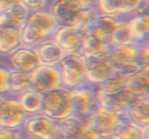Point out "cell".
<instances>
[{"mask_svg":"<svg viewBox=\"0 0 149 139\" xmlns=\"http://www.w3.org/2000/svg\"><path fill=\"white\" fill-rule=\"evenodd\" d=\"M132 43L141 47H149V14L135 15L128 20Z\"/></svg>","mask_w":149,"mask_h":139,"instance_id":"cell-19","label":"cell"},{"mask_svg":"<svg viewBox=\"0 0 149 139\" xmlns=\"http://www.w3.org/2000/svg\"><path fill=\"white\" fill-rule=\"evenodd\" d=\"M110 45V39L88 28L83 33L81 54L85 56L108 52Z\"/></svg>","mask_w":149,"mask_h":139,"instance_id":"cell-18","label":"cell"},{"mask_svg":"<svg viewBox=\"0 0 149 139\" xmlns=\"http://www.w3.org/2000/svg\"><path fill=\"white\" fill-rule=\"evenodd\" d=\"M87 118L77 114L56 121V127L63 139H99L87 122Z\"/></svg>","mask_w":149,"mask_h":139,"instance_id":"cell-9","label":"cell"},{"mask_svg":"<svg viewBox=\"0 0 149 139\" xmlns=\"http://www.w3.org/2000/svg\"><path fill=\"white\" fill-rule=\"evenodd\" d=\"M60 24L49 10L30 12L20 30L23 45L36 48L47 39H52Z\"/></svg>","mask_w":149,"mask_h":139,"instance_id":"cell-1","label":"cell"},{"mask_svg":"<svg viewBox=\"0 0 149 139\" xmlns=\"http://www.w3.org/2000/svg\"><path fill=\"white\" fill-rule=\"evenodd\" d=\"M35 49L37 52L41 65H58L65 56L52 39L43 41L38 45Z\"/></svg>","mask_w":149,"mask_h":139,"instance_id":"cell-21","label":"cell"},{"mask_svg":"<svg viewBox=\"0 0 149 139\" xmlns=\"http://www.w3.org/2000/svg\"><path fill=\"white\" fill-rule=\"evenodd\" d=\"M77 7L81 10L95 8L97 0H72Z\"/></svg>","mask_w":149,"mask_h":139,"instance_id":"cell-34","label":"cell"},{"mask_svg":"<svg viewBox=\"0 0 149 139\" xmlns=\"http://www.w3.org/2000/svg\"><path fill=\"white\" fill-rule=\"evenodd\" d=\"M122 115L130 124L142 129L148 128L149 122V98H135Z\"/></svg>","mask_w":149,"mask_h":139,"instance_id":"cell-15","label":"cell"},{"mask_svg":"<svg viewBox=\"0 0 149 139\" xmlns=\"http://www.w3.org/2000/svg\"><path fill=\"white\" fill-rule=\"evenodd\" d=\"M126 0H97L95 9L99 14L120 17Z\"/></svg>","mask_w":149,"mask_h":139,"instance_id":"cell-28","label":"cell"},{"mask_svg":"<svg viewBox=\"0 0 149 139\" xmlns=\"http://www.w3.org/2000/svg\"><path fill=\"white\" fill-rule=\"evenodd\" d=\"M48 10L58 20L60 25L78 28L84 14L72 0H53Z\"/></svg>","mask_w":149,"mask_h":139,"instance_id":"cell-11","label":"cell"},{"mask_svg":"<svg viewBox=\"0 0 149 139\" xmlns=\"http://www.w3.org/2000/svg\"><path fill=\"white\" fill-rule=\"evenodd\" d=\"M48 1H49V4H50V3L52 2V1H53V0H48Z\"/></svg>","mask_w":149,"mask_h":139,"instance_id":"cell-36","label":"cell"},{"mask_svg":"<svg viewBox=\"0 0 149 139\" xmlns=\"http://www.w3.org/2000/svg\"><path fill=\"white\" fill-rule=\"evenodd\" d=\"M83 33L72 26L60 25L52 40L65 55L81 54Z\"/></svg>","mask_w":149,"mask_h":139,"instance_id":"cell-12","label":"cell"},{"mask_svg":"<svg viewBox=\"0 0 149 139\" xmlns=\"http://www.w3.org/2000/svg\"><path fill=\"white\" fill-rule=\"evenodd\" d=\"M120 20L121 17L117 16L98 14V15L92 22L88 28L94 30L97 33L110 39L111 41V37Z\"/></svg>","mask_w":149,"mask_h":139,"instance_id":"cell-23","label":"cell"},{"mask_svg":"<svg viewBox=\"0 0 149 139\" xmlns=\"http://www.w3.org/2000/svg\"><path fill=\"white\" fill-rule=\"evenodd\" d=\"M132 43V37L128 25V20L121 17L119 25L111 37V44H129Z\"/></svg>","mask_w":149,"mask_h":139,"instance_id":"cell-29","label":"cell"},{"mask_svg":"<svg viewBox=\"0 0 149 139\" xmlns=\"http://www.w3.org/2000/svg\"><path fill=\"white\" fill-rule=\"evenodd\" d=\"M29 13V10L21 2L4 10L0 13V30L7 28L20 30Z\"/></svg>","mask_w":149,"mask_h":139,"instance_id":"cell-16","label":"cell"},{"mask_svg":"<svg viewBox=\"0 0 149 139\" xmlns=\"http://www.w3.org/2000/svg\"><path fill=\"white\" fill-rule=\"evenodd\" d=\"M135 98L131 93L125 89L116 94L105 96L100 99V107L116 114H123L130 103Z\"/></svg>","mask_w":149,"mask_h":139,"instance_id":"cell-20","label":"cell"},{"mask_svg":"<svg viewBox=\"0 0 149 139\" xmlns=\"http://www.w3.org/2000/svg\"><path fill=\"white\" fill-rule=\"evenodd\" d=\"M7 68L9 70L8 94L15 97L20 92L30 88V74Z\"/></svg>","mask_w":149,"mask_h":139,"instance_id":"cell-26","label":"cell"},{"mask_svg":"<svg viewBox=\"0 0 149 139\" xmlns=\"http://www.w3.org/2000/svg\"><path fill=\"white\" fill-rule=\"evenodd\" d=\"M146 129L142 130L126 122L119 126L108 139H144Z\"/></svg>","mask_w":149,"mask_h":139,"instance_id":"cell-27","label":"cell"},{"mask_svg":"<svg viewBox=\"0 0 149 139\" xmlns=\"http://www.w3.org/2000/svg\"><path fill=\"white\" fill-rule=\"evenodd\" d=\"M62 81V86L73 90L86 82L84 57L82 54L65 55L58 65Z\"/></svg>","mask_w":149,"mask_h":139,"instance_id":"cell-4","label":"cell"},{"mask_svg":"<svg viewBox=\"0 0 149 139\" xmlns=\"http://www.w3.org/2000/svg\"><path fill=\"white\" fill-rule=\"evenodd\" d=\"M26 115L15 97L7 93L0 95V126L19 129L23 127Z\"/></svg>","mask_w":149,"mask_h":139,"instance_id":"cell-10","label":"cell"},{"mask_svg":"<svg viewBox=\"0 0 149 139\" xmlns=\"http://www.w3.org/2000/svg\"><path fill=\"white\" fill-rule=\"evenodd\" d=\"M8 57L9 66L15 70L30 74L41 65L35 48L21 45L10 54Z\"/></svg>","mask_w":149,"mask_h":139,"instance_id":"cell-13","label":"cell"},{"mask_svg":"<svg viewBox=\"0 0 149 139\" xmlns=\"http://www.w3.org/2000/svg\"><path fill=\"white\" fill-rule=\"evenodd\" d=\"M9 91V70L6 67L0 66V95Z\"/></svg>","mask_w":149,"mask_h":139,"instance_id":"cell-31","label":"cell"},{"mask_svg":"<svg viewBox=\"0 0 149 139\" xmlns=\"http://www.w3.org/2000/svg\"><path fill=\"white\" fill-rule=\"evenodd\" d=\"M21 3L29 12L39 11L49 8L48 0H21Z\"/></svg>","mask_w":149,"mask_h":139,"instance_id":"cell-30","label":"cell"},{"mask_svg":"<svg viewBox=\"0 0 149 139\" xmlns=\"http://www.w3.org/2000/svg\"><path fill=\"white\" fill-rule=\"evenodd\" d=\"M108 53L112 66L125 75L149 67V47L133 43L111 44Z\"/></svg>","mask_w":149,"mask_h":139,"instance_id":"cell-2","label":"cell"},{"mask_svg":"<svg viewBox=\"0 0 149 139\" xmlns=\"http://www.w3.org/2000/svg\"><path fill=\"white\" fill-rule=\"evenodd\" d=\"M88 125L102 139H108L120 125L127 121L122 114L100 107L87 119Z\"/></svg>","mask_w":149,"mask_h":139,"instance_id":"cell-7","label":"cell"},{"mask_svg":"<svg viewBox=\"0 0 149 139\" xmlns=\"http://www.w3.org/2000/svg\"><path fill=\"white\" fill-rule=\"evenodd\" d=\"M21 45L20 30L13 28L0 30V56H9Z\"/></svg>","mask_w":149,"mask_h":139,"instance_id":"cell-24","label":"cell"},{"mask_svg":"<svg viewBox=\"0 0 149 139\" xmlns=\"http://www.w3.org/2000/svg\"><path fill=\"white\" fill-rule=\"evenodd\" d=\"M18 129L7 128L0 126V139H19Z\"/></svg>","mask_w":149,"mask_h":139,"instance_id":"cell-32","label":"cell"},{"mask_svg":"<svg viewBox=\"0 0 149 139\" xmlns=\"http://www.w3.org/2000/svg\"><path fill=\"white\" fill-rule=\"evenodd\" d=\"M97 89L98 85L86 81L80 86L71 90L75 114L87 118L100 108Z\"/></svg>","mask_w":149,"mask_h":139,"instance_id":"cell-5","label":"cell"},{"mask_svg":"<svg viewBox=\"0 0 149 139\" xmlns=\"http://www.w3.org/2000/svg\"><path fill=\"white\" fill-rule=\"evenodd\" d=\"M21 2V0H0V13Z\"/></svg>","mask_w":149,"mask_h":139,"instance_id":"cell-35","label":"cell"},{"mask_svg":"<svg viewBox=\"0 0 149 139\" xmlns=\"http://www.w3.org/2000/svg\"><path fill=\"white\" fill-rule=\"evenodd\" d=\"M55 120L40 112L27 116L24 124L26 133L39 139H49L55 127Z\"/></svg>","mask_w":149,"mask_h":139,"instance_id":"cell-14","label":"cell"},{"mask_svg":"<svg viewBox=\"0 0 149 139\" xmlns=\"http://www.w3.org/2000/svg\"><path fill=\"white\" fill-rule=\"evenodd\" d=\"M149 12V0H140L135 10V15H145Z\"/></svg>","mask_w":149,"mask_h":139,"instance_id":"cell-33","label":"cell"},{"mask_svg":"<svg viewBox=\"0 0 149 139\" xmlns=\"http://www.w3.org/2000/svg\"><path fill=\"white\" fill-rule=\"evenodd\" d=\"M84 57L85 62L86 81L88 83L100 85L117 72L111 64L108 52L97 54L85 55Z\"/></svg>","mask_w":149,"mask_h":139,"instance_id":"cell-8","label":"cell"},{"mask_svg":"<svg viewBox=\"0 0 149 139\" xmlns=\"http://www.w3.org/2000/svg\"><path fill=\"white\" fill-rule=\"evenodd\" d=\"M126 75L119 72L114 74L106 79L104 82L98 85L97 94L99 99L105 96L116 94L125 89Z\"/></svg>","mask_w":149,"mask_h":139,"instance_id":"cell-25","label":"cell"},{"mask_svg":"<svg viewBox=\"0 0 149 139\" xmlns=\"http://www.w3.org/2000/svg\"><path fill=\"white\" fill-rule=\"evenodd\" d=\"M61 87V75L58 65H40L30 73V88L42 95Z\"/></svg>","mask_w":149,"mask_h":139,"instance_id":"cell-6","label":"cell"},{"mask_svg":"<svg viewBox=\"0 0 149 139\" xmlns=\"http://www.w3.org/2000/svg\"><path fill=\"white\" fill-rule=\"evenodd\" d=\"M42 113L55 121L75 114L71 91L61 87L44 94Z\"/></svg>","mask_w":149,"mask_h":139,"instance_id":"cell-3","label":"cell"},{"mask_svg":"<svg viewBox=\"0 0 149 139\" xmlns=\"http://www.w3.org/2000/svg\"><path fill=\"white\" fill-rule=\"evenodd\" d=\"M42 94L29 88L15 96L26 117L42 112Z\"/></svg>","mask_w":149,"mask_h":139,"instance_id":"cell-22","label":"cell"},{"mask_svg":"<svg viewBox=\"0 0 149 139\" xmlns=\"http://www.w3.org/2000/svg\"><path fill=\"white\" fill-rule=\"evenodd\" d=\"M125 89L135 98H149V67L126 75Z\"/></svg>","mask_w":149,"mask_h":139,"instance_id":"cell-17","label":"cell"}]
</instances>
